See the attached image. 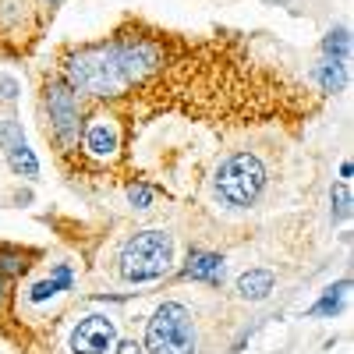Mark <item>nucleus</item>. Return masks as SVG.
I'll use <instances>...</instances> for the list:
<instances>
[{"label":"nucleus","instance_id":"obj_16","mask_svg":"<svg viewBox=\"0 0 354 354\" xmlns=\"http://www.w3.org/2000/svg\"><path fill=\"white\" fill-rule=\"evenodd\" d=\"M128 202L135 205V209H149V205H153V188L135 181V185L128 188Z\"/></svg>","mask_w":354,"mask_h":354},{"label":"nucleus","instance_id":"obj_9","mask_svg":"<svg viewBox=\"0 0 354 354\" xmlns=\"http://www.w3.org/2000/svg\"><path fill=\"white\" fill-rule=\"evenodd\" d=\"M277 287V277L270 270H248L238 277V294L245 301H262V298H270V290Z\"/></svg>","mask_w":354,"mask_h":354},{"label":"nucleus","instance_id":"obj_19","mask_svg":"<svg viewBox=\"0 0 354 354\" xmlns=\"http://www.w3.org/2000/svg\"><path fill=\"white\" fill-rule=\"evenodd\" d=\"M117 354H142V344H135V340H124V344H117Z\"/></svg>","mask_w":354,"mask_h":354},{"label":"nucleus","instance_id":"obj_18","mask_svg":"<svg viewBox=\"0 0 354 354\" xmlns=\"http://www.w3.org/2000/svg\"><path fill=\"white\" fill-rule=\"evenodd\" d=\"M0 96H4V100H15L18 96V82L11 75H0Z\"/></svg>","mask_w":354,"mask_h":354},{"label":"nucleus","instance_id":"obj_12","mask_svg":"<svg viewBox=\"0 0 354 354\" xmlns=\"http://www.w3.org/2000/svg\"><path fill=\"white\" fill-rule=\"evenodd\" d=\"M312 75H315V82L322 85V93H340V88L347 85V64H344V61H330V57H326V61H322Z\"/></svg>","mask_w":354,"mask_h":354},{"label":"nucleus","instance_id":"obj_13","mask_svg":"<svg viewBox=\"0 0 354 354\" xmlns=\"http://www.w3.org/2000/svg\"><path fill=\"white\" fill-rule=\"evenodd\" d=\"M347 287H351V280H340V283L326 287V290H322V298H319V301L312 305V315H337V312L344 308Z\"/></svg>","mask_w":354,"mask_h":354},{"label":"nucleus","instance_id":"obj_3","mask_svg":"<svg viewBox=\"0 0 354 354\" xmlns=\"http://www.w3.org/2000/svg\"><path fill=\"white\" fill-rule=\"evenodd\" d=\"M145 351L149 354H195L192 312L181 301H163L149 326H145Z\"/></svg>","mask_w":354,"mask_h":354},{"label":"nucleus","instance_id":"obj_4","mask_svg":"<svg viewBox=\"0 0 354 354\" xmlns=\"http://www.w3.org/2000/svg\"><path fill=\"white\" fill-rule=\"evenodd\" d=\"M266 188V167L255 153H234L216 170V195L234 205V209H248Z\"/></svg>","mask_w":354,"mask_h":354},{"label":"nucleus","instance_id":"obj_20","mask_svg":"<svg viewBox=\"0 0 354 354\" xmlns=\"http://www.w3.org/2000/svg\"><path fill=\"white\" fill-rule=\"evenodd\" d=\"M0 298H4V280H0Z\"/></svg>","mask_w":354,"mask_h":354},{"label":"nucleus","instance_id":"obj_11","mask_svg":"<svg viewBox=\"0 0 354 354\" xmlns=\"http://www.w3.org/2000/svg\"><path fill=\"white\" fill-rule=\"evenodd\" d=\"M8 167H11L15 174H21V177H36V174H39V160H36V153L25 145L21 135L8 142Z\"/></svg>","mask_w":354,"mask_h":354},{"label":"nucleus","instance_id":"obj_7","mask_svg":"<svg viewBox=\"0 0 354 354\" xmlns=\"http://www.w3.org/2000/svg\"><path fill=\"white\" fill-rule=\"evenodd\" d=\"M85 153L96 156V160H106L117 153V145H121V135H117V124L110 121V117H93V124L85 128Z\"/></svg>","mask_w":354,"mask_h":354},{"label":"nucleus","instance_id":"obj_14","mask_svg":"<svg viewBox=\"0 0 354 354\" xmlns=\"http://www.w3.org/2000/svg\"><path fill=\"white\" fill-rule=\"evenodd\" d=\"M322 53H326L330 61H344L347 64V57H351V32L347 28H337V32H330L326 39H322Z\"/></svg>","mask_w":354,"mask_h":354},{"label":"nucleus","instance_id":"obj_8","mask_svg":"<svg viewBox=\"0 0 354 354\" xmlns=\"http://www.w3.org/2000/svg\"><path fill=\"white\" fill-rule=\"evenodd\" d=\"M223 255L216 252H192L185 262V277L188 280H205V283H223Z\"/></svg>","mask_w":354,"mask_h":354},{"label":"nucleus","instance_id":"obj_5","mask_svg":"<svg viewBox=\"0 0 354 354\" xmlns=\"http://www.w3.org/2000/svg\"><path fill=\"white\" fill-rule=\"evenodd\" d=\"M117 340V330L106 315H88L82 319L71 333V351L75 354H110Z\"/></svg>","mask_w":354,"mask_h":354},{"label":"nucleus","instance_id":"obj_1","mask_svg":"<svg viewBox=\"0 0 354 354\" xmlns=\"http://www.w3.org/2000/svg\"><path fill=\"white\" fill-rule=\"evenodd\" d=\"M153 68H156V46H149L145 39H117L110 46H88L75 53L68 64V78L82 93L117 96Z\"/></svg>","mask_w":354,"mask_h":354},{"label":"nucleus","instance_id":"obj_2","mask_svg":"<svg viewBox=\"0 0 354 354\" xmlns=\"http://www.w3.org/2000/svg\"><path fill=\"white\" fill-rule=\"evenodd\" d=\"M174 262V238L167 230H142L121 248V277L128 283L160 280Z\"/></svg>","mask_w":354,"mask_h":354},{"label":"nucleus","instance_id":"obj_10","mask_svg":"<svg viewBox=\"0 0 354 354\" xmlns=\"http://www.w3.org/2000/svg\"><path fill=\"white\" fill-rule=\"evenodd\" d=\"M71 283H75V273L68 270V266H57V270H53V277L39 280L32 290H28V301H32V305H43L46 298H53V294L71 290Z\"/></svg>","mask_w":354,"mask_h":354},{"label":"nucleus","instance_id":"obj_15","mask_svg":"<svg viewBox=\"0 0 354 354\" xmlns=\"http://www.w3.org/2000/svg\"><path fill=\"white\" fill-rule=\"evenodd\" d=\"M330 202H333V220H347L351 216V185L337 181L330 188Z\"/></svg>","mask_w":354,"mask_h":354},{"label":"nucleus","instance_id":"obj_17","mask_svg":"<svg viewBox=\"0 0 354 354\" xmlns=\"http://www.w3.org/2000/svg\"><path fill=\"white\" fill-rule=\"evenodd\" d=\"M0 255H4V262H0V270H8V273H21L28 262H21L18 252H8V248H0Z\"/></svg>","mask_w":354,"mask_h":354},{"label":"nucleus","instance_id":"obj_6","mask_svg":"<svg viewBox=\"0 0 354 354\" xmlns=\"http://www.w3.org/2000/svg\"><path fill=\"white\" fill-rule=\"evenodd\" d=\"M46 103H50V121H53L57 135H61L64 142H71L78 135V100L71 93V85H61V82L50 85Z\"/></svg>","mask_w":354,"mask_h":354}]
</instances>
